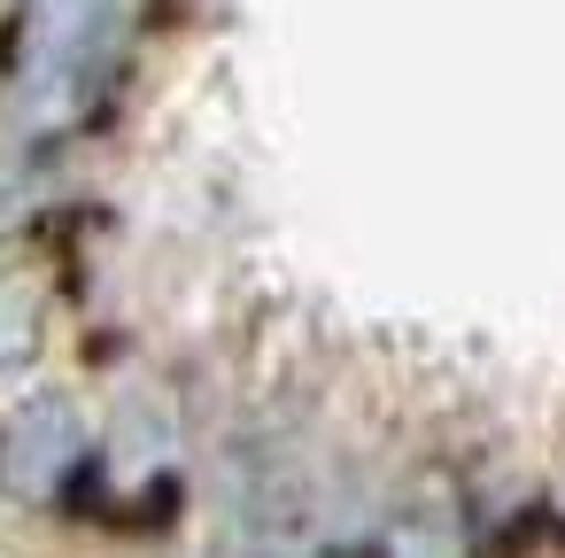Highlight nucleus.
Returning <instances> with one entry per match:
<instances>
[{
	"label": "nucleus",
	"instance_id": "obj_1",
	"mask_svg": "<svg viewBox=\"0 0 565 558\" xmlns=\"http://www.w3.org/2000/svg\"><path fill=\"white\" fill-rule=\"evenodd\" d=\"M140 0H17L0 109L17 133H71L109 94V71L132 40Z\"/></svg>",
	"mask_w": 565,
	"mask_h": 558
},
{
	"label": "nucleus",
	"instance_id": "obj_2",
	"mask_svg": "<svg viewBox=\"0 0 565 558\" xmlns=\"http://www.w3.org/2000/svg\"><path fill=\"white\" fill-rule=\"evenodd\" d=\"M78 457H86V427L55 396H40V403H24V411L0 419V496H9V504L63 496L71 473H78Z\"/></svg>",
	"mask_w": 565,
	"mask_h": 558
},
{
	"label": "nucleus",
	"instance_id": "obj_3",
	"mask_svg": "<svg viewBox=\"0 0 565 558\" xmlns=\"http://www.w3.org/2000/svg\"><path fill=\"white\" fill-rule=\"evenodd\" d=\"M40 357V295L24 280H0V380Z\"/></svg>",
	"mask_w": 565,
	"mask_h": 558
},
{
	"label": "nucleus",
	"instance_id": "obj_4",
	"mask_svg": "<svg viewBox=\"0 0 565 558\" xmlns=\"http://www.w3.org/2000/svg\"><path fill=\"white\" fill-rule=\"evenodd\" d=\"M387 550H395V558H465V535H457L449 519H418V512H411V519L387 535Z\"/></svg>",
	"mask_w": 565,
	"mask_h": 558
},
{
	"label": "nucleus",
	"instance_id": "obj_5",
	"mask_svg": "<svg viewBox=\"0 0 565 558\" xmlns=\"http://www.w3.org/2000/svg\"><path fill=\"white\" fill-rule=\"evenodd\" d=\"M0 210H9V171H0Z\"/></svg>",
	"mask_w": 565,
	"mask_h": 558
}]
</instances>
